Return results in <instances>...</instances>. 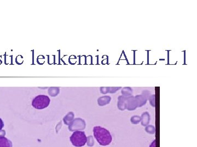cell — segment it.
<instances>
[{"label":"cell","mask_w":197,"mask_h":147,"mask_svg":"<svg viewBox=\"0 0 197 147\" xmlns=\"http://www.w3.org/2000/svg\"><path fill=\"white\" fill-rule=\"evenodd\" d=\"M93 133L97 142L101 145L106 146L112 142L111 134L106 129L101 126H95L93 129Z\"/></svg>","instance_id":"cell-1"},{"label":"cell","mask_w":197,"mask_h":147,"mask_svg":"<svg viewBox=\"0 0 197 147\" xmlns=\"http://www.w3.org/2000/svg\"><path fill=\"white\" fill-rule=\"evenodd\" d=\"M87 137L84 132L77 131H75L70 137V141L74 146L81 147L87 143Z\"/></svg>","instance_id":"cell-2"},{"label":"cell","mask_w":197,"mask_h":147,"mask_svg":"<svg viewBox=\"0 0 197 147\" xmlns=\"http://www.w3.org/2000/svg\"><path fill=\"white\" fill-rule=\"evenodd\" d=\"M50 101L49 97L47 95H39L33 99L32 105L36 109H44L49 106Z\"/></svg>","instance_id":"cell-3"},{"label":"cell","mask_w":197,"mask_h":147,"mask_svg":"<svg viewBox=\"0 0 197 147\" xmlns=\"http://www.w3.org/2000/svg\"><path fill=\"white\" fill-rule=\"evenodd\" d=\"M86 123L81 118H76L69 125V129L70 131L83 130L86 128Z\"/></svg>","instance_id":"cell-4"},{"label":"cell","mask_w":197,"mask_h":147,"mask_svg":"<svg viewBox=\"0 0 197 147\" xmlns=\"http://www.w3.org/2000/svg\"><path fill=\"white\" fill-rule=\"evenodd\" d=\"M138 107V104L134 97H128L126 101V109L129 111H133Z\"/></svg>","instance_id":"cell-5"},{"label":"cell","mask_w":197,"mask_h":147,"mask_svg":"<svg viewBox=\"0 0 197 147\" xmlns=\"http://www.w3.org/2000/svg\"><path fill=\"white\" fill-rule=\"evenodd\" d=\"M134 97L136 100L138 107H141L145 105L147 102V100L148 99L144 94H143V93L141 95H136Z\"/></svg>","instance_id":"cell-6"},{"label":"cell","mask_w":197,"mask_h":147,"mask_svg":"<svg viewBox=\"0 0 197 147\" xmlns=\"http://www.w3.org/2000/svg\"><path fill=\"white\" fill-rule=\"evenodd\" d=\"M128 97H126L124 96H119L118 98V103H117V107L118 109L123 111L126 109V101Z\"/></svg>","instance_id":"cell-7"},{"label":"cell","mask_w":197,"mask_h":147,"mask_svg":"<svg viewBox=\"0 0 197 147\" xmlns=\"http://www.w3.org/2000/svg\"><path fill=\"white\" fill-rule=\"evenodd\" d=\"M141 125L143 126H146L149 125L150 121V115L147 112H145L141 116Z\"/></svg>","instance_id":"cell-8"},{"label":"cell","mask_w":197,"mask_h":147,"mask_svg":"<svg viewBox=\"0 0 197 147\" xmlns=\"http://www.w3.org/2000/svg\"><path fill=\"white\" fill-rule=\"evenodd\" d=\"M111 100V97L109 96H104L99 97L97 100V102L99 106H102L109 104Z\"/></svg>","instance_id":"cell-9"},{"label":"cell","mask_w":197,"mask_h":147,"mask_svg":"<svg viewBox=\"0 0 197 147\" xmlns=\"http://www.w3.org/2000/svg\"><path fill=\"white\" fill-rule=\"evenodd\" d=\"M121 87H101L100 88V92L102 94H107L108 93H114L117 92L119 89H120Z\"/></svg>","instance_id":"cell-10"},{"label":"cell","mask_w":197,"mask_h":147,"mask_svg":"<svg viewBox=\"0 0 197 147\" xmlns=\"http://www.w3.org/2000/svg\"><path fill=\"white\" fill-rule=\"evenodd\" d=\"M0 147H12V142L5 137H1Z\"/></svg>","instance_id":"cell-11"},{"label":"cell","mask_w":197,"mask_h":147,"mask_svg":"<svg viewBox=\"0 0 197 147\" xmlns=\"http://www.w3.org/2000/svg\"><path fill=\"white\" fill-rule=\"evenodd\" d=\"M74 114L73 112H69L68 114H67L66 116L64 118V123L66 125H69L71 123L72 121H74Z\"/></svg>","instance_id":"cell-12"},{"label":"cell","mask_w":197,"mask_h":147,"mask_svg":"<svg viewBox=\"0 0 197 147\" xmlns=\"http://www.w3.org/2000/svg\"><path fill=\"white\" fill-rule=\"evenodd\" d=\"M121 92L123 96L126 97H129L132 95L133 90L130 87H124L122 89Z\"/></svg>","instance_id":"cell-13"},{"label":"cell","mask_w":197,"mask_h":147,"mask_svg":"<svg viewBox=\"0 0 197 147\" xmlns=\"http://www.w3.org/2000/svg\"><path fill=\"white\" fill-rule=\"evenodd\" d=\"M59 88L57 87H53V88L52 87L48 91V93L52 97L57 96L59 94Z\"/></svg>","instance_id":"cell-14"},{"label":"cell","mask_w":197,"mask_h":147,"mask_svg":"<svg viewBox=\"0 0 197 147\" xmlns=\"http://www.w3.org/2000/svg\"><path fill=\"white\" fill-rule=\"evenodd\" d=\"M145 131L147 132L148 133L150 134H154L156 132V129L154 126L151 125H148L146 126V128H145Z\"/></svg>","instance_id":"cell-15"},{"label":"cell","mask_w":197,"mask_h":147,"mask_svg":"<svg viewBox=\"0 0 197 147\" xmlns=\"http://www.w3.org/2000/svg\"><path fill=\"white\" fill-rule=\"evenodd\" d=\"M141 121V117L139 116H134L131 117V123L134 124H138L140 123Z\"/></svg>","instance_id":"cell-16"},{"label":"cell","mask_w":197,"mask_h":147,"mask_svg":"<svg viewBox=\"0 0 197 147\" xmlns=\"http://www.w3.org/2000/svg\"><path fill=\"white\" fill-rule=\"evenodd\" d=\"M87 143L89 147H93L94 145V140L92 136H89L87 137Z\"/></svg>","instance_id":"cell-17"},{"label":"cell","mask_w":197,"mask_h":147,"mask_svg":"<svg viewBox=\"0 0 197 147\" xmlns=\"http://www.w3.org/2000/svg\"><path fill=\"white\" fill-rule=\"evenodd\" d=\"M148 99H149V101H150L151 105L152 107H155V95L152 94V95H150Z\"/></svg>","instance_id":"cell-18"},{"label":"cell","mask_w":197,"mask_h":147,"mask_svg":"<svg viewBox=\"0 0 197 147\" xmlns=\"http://www.w3.org/2000/svg\"><path fill=\"white\" fill-rule=\"evenodd\" d=\"M4 127V123L2 119L0 118V130L2 129Z\"/></svg>","instance_id":"cell-19"},{"label":"cell","mask_w":197,"mask_h":147,"mask_svg":"<svg viewBox=\"0 0 197 147\" xmlns=\"http://www.w3.org/2000/svg\"><path fill=\"white\" fill-rule=\"evenodd\" d=\"M6 135V131L3 130H0V137H5Z\"/></svg>","instance_id":"cell-20"},{"label":"cell","mask_w":197,"mask_h":147,"mask_svg":"<svg viewBox=\"0 0 197 147\" xmlns=\"http://www.w3.org/2000/svg\"><path fill=\"white\" fill-rule=\"evenodd\" d=\"M150 147H156V140H154L150 145Z\"/></svg>","instance_id":"cell-21"}]
</instances>
